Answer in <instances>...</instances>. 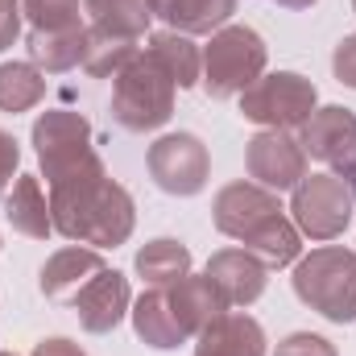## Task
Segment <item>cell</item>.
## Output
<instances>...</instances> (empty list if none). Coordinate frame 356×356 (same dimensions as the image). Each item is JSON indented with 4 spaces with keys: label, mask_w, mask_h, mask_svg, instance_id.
<instances>
[{
    "label": "cell",
    "mask_w": 356,
    "mask_h": 356,
    "mask_svg": "<svg viewBox=\"0 0 356 356\" xmlns=\"http://www.w3.org/2000/svg\"><path fill=\"white\" fill-rule=\"evenodd\" d=\"M50 220H54V232H63L75 245L116 249L133 236L137 211H133V195L104 170V175L50 186Z\"/></svg>",
    "instance_id": "obj_1"
},
{
    "label": "cell",
    "mask_w": 356,
    "mask_h": 356,
    "mask_svg": "<svg viewBox=\"0 0 356 356\" xmlns=\"http://www.w3.org/2000/svg\"><path fill=\"white\" fill-rule=\"evenodd\" d=\"M33 149H38L42 175H46L50 186L104 175V162L91 149V124L79 112H67V108L42 112L38 124H33Z\"/></svg>",
    "instance_id": "obj_2"
},
{
    "label": "cell",
    "mask_w": 356,
    "mask_h": 356,
    "mask_svg": "<svg viewBox=\"0 0 356 356\" xmlns=\"http://www.w3.org/2000/svg\"><path fill=\"white\" fill-rule=\"evenodd\" d=\"M112 79V120L124 133H149L175 116V79L149 54H137Z\"/></svg>",
    "instance_id": "obj_3"
},
{
    "label": "cell",
    "mask_w": 356,
    "mask_h": 356,
    "mask_svg": "<svg viewBox=\"0 0 356 356\" xmlns=\"http://www.w3.org/2000/svg\"><path fill=\"white\" fill-rule=\"evenodd\" d=\"M294 294L332 323L356 319V249H315L311 257L294 261Z\"/></svg>",
    "instance_id": "obj_4"
},
{
    "label": "cell",
    "mask_w": 356,
    "mask_h": 356,
    "mask_svg": "<svg viewBox=\"0 0 356 356\" xmlns=\"http://www.w3.org/2000/svg\"><path fill=\"white\" fill-rule=\"evenodd\" d=\"M266 75V42L249 25H224L203 50V88L211 99H232Z\"/></svg>",
    "instance_id": "obj_5"
},
{
    "label": "cell",
    "mask_w": 356,
    "mask_h": 356,
    "mask_svg": "<svg viewBox=\"0 0 356 356\" xmlns=\"http://www.w3.org/2000/svg\"><path fill=\"white\" fill-rule=\"evenodd\" d=\"M315 112V83L294 75V71H277L261 75L249 91H241V116L266 129H302Z\"/></svg>",
    "instance_id": "obj_6"
},
{
    "label": "cell",
    "mask_w": 356,
    "mask_h": 356,
    "mask_svg": "<svg viewBox=\"0 0 356 356\" xmlns=\"http://www.w3.org/2000/svg\"><path fill=\"white\" fill-rule=\"evenodd\" d=\"M294 228L311 241H336L353 220V191L340 175H307L294 186Z\"/></svg>",
    "instance_id": "obj_7"
},
{
    "label": "cell",
    "mask_w": 356,
    "mask_h": 356,
    "mask_svg": "<svg viewBox=\"0 0 356 356\" xmlns=\"http://www.w3.org/2000/svg\"><path fill=\"white\" fill-rule=\"evenodd\" d=\"M149 178L166 191V195H199L211 175V158L207 145L195 133H166L149 145Z\"/></svg>",
    "instance_id": "obj_8"
},
{
    "label": "cell",
    "mask_w": 356,
    "mask_h": 356,
    "mask_svg": "<svg viewBox=\"0 0 356 356\" xmlns=\"http://www.w3.org/2000/svg\"><path fill=\"white\" fill-rule=\"evenodd\" d=\"M245 166L266 191H294L307 178V149L286 129H266L249 141Z\"/></svg>",
    "instance_id": "obj_9"
},
{
    "label": "cell",
    "mask_w": 356,
    "mask_h": 356,
    "mask_svg": "<svg viewBox=\"0 0 356 356\" xmlns=\"http://www.w3.org/2000/svg\"><path fill=\"white\" fill-rule=\"evenodd\" d=\"M277 211H282L277 195L266 191V186H253V182H228V186L216 195V203H211L216 228H220L224 236H232V241H245L261 220L277 216Z\"/></svg>",
    "instance_id": "obj_10"
},
{
    "label": "cell",
    "mask_w": 356,
    "mask_h": 356,
    "mask_svg": "<svg viewBox=\"0 0 356 356\" xmlns=\"http://www.w3.org/2000/svg\"><path fill=\"white\" fill-rule=\"evenodd\" d=\"M71 307H75L83 332H91V336L112 332V327L129 315V277L104 266L88 286L71 298Z\"/></svg>",
    "instance_id": "obj_11"
},
{
    "label": "cell",
    "mask_w": 356,
    "mask_h": 356,
    "mask_svg": "<svg viewBox=\"0 0 356 356\" xmlns=\"http://www.w3.org/2000/svg\"><path fill=\"white\" fill-rule=\"evenodd\" d=\"M302 149H307V158L340 170L356 149V116L340 104L311 112V120L302 124Z\"/></svg>",
    "instance_id": "obj_12"
},
{
    "label": "cell",
    "mask_w": 356,
    "mask_h": 356,
    "mask_svg": "<svg viewBox=\"0 0 356 356\" xmlns=\"http://www.w3.org/2000/svg\"><path fill=\"white\" fill-rule=\"evenodd\" d=\"M207 277L216 282V290L224 294L228 307H253L266 294L269 269L249 249H224L207 261Z\"/></svg>",
    "instance_id": "obj_13"
},
{
    "label": "cell",
    "mask_w": 356,
    "mask_h": 356,
    "mask_svg": "<svg viewBox=\"0 0 356 356\" xmlns=\"http://www.w3.org/2000/svg\"><path fill=\"white\" fill-rule=\"evenodd\" d=\"M195 340V356H266V332L245 311H224Z\"/></svg>",
    "instance_id": "obj_14"
},
{
    "label": "cell",
    "mask_w": 356,
    "mask_h": 356,
    "mask_svg": "<svg viewBox=\"0 0 356 356\" xmlns=\"http://www.w3.org/2000/svg\"><path fill=\"white\" fill-rule=\"evenodd\" d=\"M99 269H104L99 249L67 245V249H58V253L42 266V294H46L50 302H71Z\"/></svg>",
    "instance_id": "obj_15"
},
{
    "label": "cell",
    "mask_w": 356,
    "mask_h": 356,
    "mask_svg": "<svg viewBox=\"0 0 356 356\" xmlns=\"http://www.w3.org/2000/svg\"><path fill=\"white\" fill-rule=\"evenodd\" d=\"M133 327L149 348H178L191 340V332L182 327V319L170 307V290L166 286H149L137 302H133Z\"/></svg>",
    "instance_id": "obj_16"
},
{
    "label": "cell",
    "mask_w": 356,
    "mask_h": 356,
    "mask_svg": "<svg viewBox=\"0 0 356 356\" xmlns=\"http://www.w3.org/2000/svg\"><path fill=\"white\" fill-rule=\"evenodd\" d=\"M166 290H170V307H175V315L182 319V327H186L191 336H199L207 323H216V319L228 311L224 294L216 290V282H211L207 273H203V277L186 273L182 282L166 286Z\"/></svg>",
    "instance_id": "obj_17"
},
{
    "label": "cell",
    "mask_w": 356,
    "mask_h": 356,
    "mask_svg": "<svg viewBox=\"0 0 356 356\" xmlns=\"http://www.w3.org/2000/svg\"><path fill=\"white\" fill-rule=\"evenodd\" d=\"M4 220L13 224V232L29 236V241H46L54 232V220H50V203L38 186L33 175H17L13 191L4 195Z\"/></svg>",
    "instance_id": "obj_18"
},
{
    "label": "cell",
    "mask_w": 356,
    "mask_h": 356,
    "mask_svg": "<svg viewBox=\"0 0 356 356\" xmlns=\"http://www.w3.org/2000/svg\"><path fill=\"white\" fill-rule=\"evenodd\" d=\"M302 232L277 211V216H269V220H261L241 245L261 261L266 269H286V266H294L298 261V249H302V241H298Z\"/></svg>",
    "instance_id": "obj_19"
},
{
    "label": "cell",
    "mask_w": 356,
    "mask_h": 356,
    "mask_svg": "<svg viewBox=\"0 0 356 356\" xmlns=\"http://www.w3.org/2000/svg\"><path fill=\"white\" fill-rule=\"evenodd\" d=\"M145 54L175 79V88H195L203 79V58H199V50H195V42L186 33H175V29L154 33Z\"/></svg>",
    "instance_id": "obj_20"
},
{
    "label": "cell",
    "mask_w": 356,
    "mask_h": 356,
    "mask_svg": "<svg viewBox=\"0 0 356 356\" xmlns=\"http://www.w3.org/2000/svg\"><path fill=\"white\" fill-rule=\"evenodd\" d=\"M83 50H88V29H67V33H38V29H29V58H33L38 71L63 75V71L83 63Z\"/></svg>",
    "instance_id": "obj_21"
},
{
    "label": "cell",
    "mask_w": 356,
    "mask_h": 356,
    "mask_svg": "<svg viewBox=\"0 0 356 356\" xmlns=\"http://www.w3.org/2000/svg\"><path fill=\"white\" fill-rule=\"evenodd\" d=\"M236 13V0H166V8L158 13L175 33H216L224 29V21Z\"/></svg>",
    "instance_id": "obj_22"
},
{
    "label": "cell",
    "mask_w": 356,
    "mask_h": 356,
    "mask_svg": "<svg viewBox=\"0 0 356 356\" xmlns=\"http://www.w3.org/2000/svg\"><path fill=\"white\" fill-rule=\"evenodd\" d=\"M137 273L141 282L149 286H175L191 273V249L182 241H170V236H158L149 241L141 253H137Z\"/></svg>",
    "instance_id": "obj_23"
},
{
    "label": "cell",
    "mask_w": 356,
    "mask_h": 356,
    "mask_svg": "<svg viewBox=\"0 0 356 356\" xmlns=\"http://www.w3.org/2000/svg\"><path fill=\"white\" fill-rule=\"evenodd\" d=\"M46 95V75L33 63H0V112H29Z\"/></svg>",
    "instance_id": "obj_24"
},
{
    "label": "cell",
    "mask_w": 356,
    "mask_h": 356,
    "mask_svg": "<svg viewBox=\"0 0 356 356\" xmlns=\"http://www.w3.org/2000/svg\"><path fill=\"white\" fill-rule=\"evenodd\" d=\"M133 58H137V38H120V33H108L99 25L88 29V50H83V71L88 75H95V79L116 75Z\"/></svg>",
    "instance_id": "obj_25"
},
{
    "label": "cell",
    "mask_w": 356,
    "mask_h": 356,
    "mask_svg": "<svg viewBox=\"0 0 356 356\" xmlns=\"http://www.w3.org/2000/svg\"><path fill=\"white\" fill-rule=\"evenodd\" d=\"M83 8L99 29L120 33V38H141L149 29V17H154V8L145 0H83Z\"/></svg>",
    "instance_id": "obj_26"
},
{
    "label": "cell",
    "mask_w": 356,
    "mask_h": 356,
    "mask_svg": "<svg viewBox=\"0 0 356 356\" xmlns=\"http://www.w3.org/2000/svg\"><path fill=\"white\" fill-rule=\"evenodd\" d=\"M21 13L29 17V29H38V33L83 29V21H79V0H21Z\"/></svg>",
    "instance_id": "obj_27"
},
{
    "label": "cell",
    "mask_w": 356,
    "mask_h": 356,
    "mask_svg": "<svg viewBox=\"0 0 356 356\" xmlns=\"http://www.w3.org/2000/svg\"><path fill=\"white\" fill-rule=\"evenodd\" d=\"M273 356H336V348L323 340V336H311V332H294L277 344Z\"/></svg>",
    "instance_id": "obj_28"
},
{
    "label": "cell",
    "mask_w": 356,
    "mask_h": 356,
    "mask_svg": "<svg viewBox=\"0 0 356 356\" xmlns=\"http://www.w3.org/2000/svg\"><path fill=\"white\" fill-rule=\"evenodd\" d=\"M332 71H336V79H340L344 88L356 91V33H348V38L336 46V54H332Z\"/></svg>",
    "instance_id": "obj_29"
},
{
    "label": "cell",
    "mask_w": 356,
    "mask_h": 356,
    "mask_svg": "<svg viewBox=\"0 0 356 356\" xmlns=\"http://www.w3.org/2000/svg\"><path fill=\"white\" fill-rule=\"evenodd\" d=\"M17 162H21V149H17V141H13V133H4L0 129V199H4V191H8V182H17Z\"/></svg>",
    "instance_id": "obj_30"
},
{
    "label": "cell",
    "mask_w": 356,
    "mask_h": 356,
    "mask_svg": "<svg viewBox=\"0 0 356 356\" xmlns=\"http://www.w3.org/2000/svg\"><path fill=\"white\" fill-rule=\"evenodd\" d=\"M17 29H21V0H0V50L17 42Z\"/></svg>",
    "instance_id": "obj_31"
},
{
    "label": "cell",
    "mask_w": 356,
    "mask_h": 356,
    "mask_svg": "<svg viewBox=\"0 0 356 356\" xmlns=\"http://www.w3.org/2000/svg\"><path fill=\"white\" fill-rule=\"evenodd\" d=\"M33 356H88L79 344H71V340H63V336H54V340H42Z\"/></svg>",
    "instance_id": "obj_32"
},
{
    "label": "cell",
    "mask_w": 356,
    "mask_h": 356,
    "mask_svg": "<svg viewBox=\"0 0 356 356\" xmlns=\"http://www.w3.org/2000/svg\"><path fill=\"white\" fill-rule=\"evenodd\" d=\"M336 175L344 178V186L353 191V207H356V149H353V158H348V162H344V166H340Z\"/></svg>",
    "instance_id": "obj_33"
},
{
    "label": "cell",
    "mask_w": 356,
    "mask_h": 356,
    "mask_svg": "<svg viewBox=\"0 0 356 356\" xmlns=\"http://www.w3.org/2000/svg\"><path fill=\"white\" fill-rule=\"evenodd\" d=\"M277 4H282V8H311L315 0H277Z\"/></svg>",
    "instance_id": "obj_34"
},
{
    "label": "cell",
    "mask_w": 356,
    "mask_h": 356,
    "mask_svg": "<svg viewBox=\"0 0 356 356\" xmlns=\"http://www.w3.org/2000/svg\"><path fill=\"white\" fill-rule=\"evenodd\" d=\"M145 4H149V8H154V17H158V13H162V8H166V0H145Z\"/></svg>",
    "instance_id": "obj_35"
},
{
    "label": "cell",
    "mask_w": 356,
    "mask_h": 356,
    "mask_svg": "<svg viewBox=\"0 0 356 356\" xmlns=\"http://www.w3.org/2000/svg\"><path fill=\"white\" fill-rule=\"evenodd\" d=\"M0 356H13V353H0Z\"/></svg>",
    "instance_id": "obj_36"
},
{
    "label": "cell",
    "mask_w": 356,
    "mask_h": 356,
    "mask_svg": "<svg viewBox=\"0 0 356 356\" xmlns=\"http://www.w3.org/2000/svg\"><path fill=\"white\" fill-rule=\"evenodd\" d=\"M353 8H356V0H353Z\"/></svg>",
    "instance_id": "obj_37"
}]
</instances>
